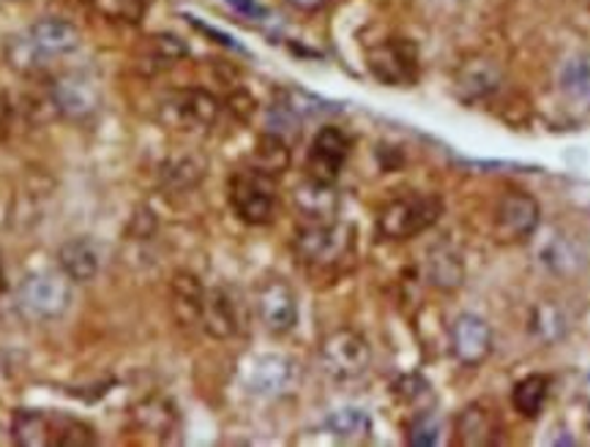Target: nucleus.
Segmentation results:
<instances>
[{"instance_id":"nucleus-1","label":"nucleus","mask_w":590,"mask_h":447,"mask_svg":"<svg viewBox=\"0 0 590 447\" xmlns=\"http://www.w3.org/2000/svg\"><path fill=\"white\" fill-rule=\"evenodd\" d=\"M443 214V203L432 194H410L388 203L377 216V232L388 240H408L427 232Z\"/></svg>"},{"instance_id":"nucleus-2","label":"nucleus","mask_w":590,"mask_h":447,"mask_svg":"<svg viewBox=\"0 0 590 447\" xmlns=\"http://www.w3.org/2000/svg\"><path fill=\"white\" fill-rule=\"evenodd\" d=\"M230 203L240 221L251 224V227H262V224L273 219V210H277L273 177L255 167L236 172L230 181Z\"/></svg>"},{"instance_id":"nucleus-3","label":"nucleus","mask_w":590,"mask_h":447,"mask_svg":"<svg viewBox=\"0 0 590 447\" xmlns=\"http://www.w3.org/2000/svg\"><path fill=\"white\" fill-rule=\"evenodd\" d=\"M369 344L355 330H336L320 344V363L336 382H355L369 369Z\"/></svg>"},{"instance_id":"nucleus-4","label":"nucleus","mask_w":590,"mask_h":447,"mask_svg":"<svg viewBox=\"0 0 590 447\" xmlns=\"http://www.w3.org/2000/svg\"><path fill=\"white\" fill-rule=\"evenodd\" d=\"M353 232L342 224H307L298 229L293 249L307 265H334L351 251Z\"/></svg>"},{"instance_id":"nucleus-5","label":"nucleus","mask_w":590,"mask_h":447,"mask_svg":"<svg viewBox=\"0 0 590 447\" xmlns=\"http://www.w3.org/2000/svg\"><path fill=\"white\" fill-rule=\"evenodd\" d=\"M219 101L208 90H178L162 105V123L175 131H205L219 120Z\"/></svg>"},{"instance_id":"nucleus-6","label":"nucleus","mask_w":590,"mask_h":447,"mask_svg":"<svg viewBox=\"0 0 590 447\" xmlns=\"http://www.w3.org/2000/svg\"><path fill=\"white\" fill-rule=\"evenodd\" d=\"M541 224V208L525 192H508L495 208V235L503 243H523Z\"/></svg>"},{"instance_id":"nucleus-7","label":"nucleus","mask_w":590,"mask_h":447,"mask_svg":"<svg viewBox=\"0 0 590 447\" xmlns=\"http://www.w3.org/2000/svg\"><path fill=\"white\" fill-rule=\"evenodd\" d=\"M372 77L391 88H408L418 77V53L408 39H391L369 53Z\"/></svg>"},{"instance_id":"nucleus-8","label":"nucleus","mask_w":590,"mask_h":447,"mask_svg":"<svg viewBox=\"0 0 590 447\" xmlns=\"http://www.w3.org/2000/svg\"><path fill=\"white\" fill-rule=\"evenodd\" d=\"M451 355L462 366H481L492 352V330L475 314H460L449 330Z\"/></svg>"},{"instance_id":"nucleus-9","label":"nucleus","mask_w":590,"mask_h":447,"mask_svg":"<svg viewBox=\"0 0 590 447\" xmlns=\"http://www.w3.org/2000/svg\"><path fill=\"white\" fill-rule=\"evenodd\" d=\"M347 153H351V142L340 129H334V126L320 129L312 140V148H309V177L334 183L345 167Z\"/></svg>"},{"instance_id":"nucleus-10","label":"nucleus","mask_w":590,"mask_h":447,"mask_svg":"<svg viewBox=\"0 0 590 447\" xmlns=\"http://www.w3.org/2000/svg\"><path fill=\"white\" fill-rule=\"evenodd\" d=\"M22 306L31 308L39 317H61L72 303V286L63 276L55 273H42V276H31L22 284Z\"/></svg>"},{"instance_id":"nucleus-11","label":"nucleus","mask_w":590,"mask_h":447,"mask_svg":"<svg viewBox=\"0 0 590 447\" xmlns=\"http://www.w3.org/2000/svg\"><path fill=\"white\" fill-rule=\"evenodd\" d=\"M257 314L271 334H290L298 323V303L293 290L285 281H268L257 292Z\"/></svg>"},{"instance_id":"nucleus-12","label":"nucleus","mask_w":590,"mask_h":447,"mask_svg":"<svg viewBox=\"0 0 590 447\" xmlns=\"http://www.w3.org/2000/svg\"><path fill=\"white\" fill-rule=\"evenodd\" d=\"M457 443L465 447H492L501 443L503 426L497 412L484 401H473L457 415Z\"/></svg>"},{"instance_id":"nucleus-13","label":"nucleus","mask_w":590,"mask_h":447,"mask_svg":"<svg viewBox=\"0 0 590 447\" xmlns=\"http://www.w3.org/2000/svg\"><path fill=\"white\" fill-rule=\"evenodd\" d=\"M296 366L293 360L279 358V355H262L249 366L246 382L255 393L260 395H279L293 388Z\"/></svg>"},{"instance_id":"nucleus-14","label":"nucleus","mask_w":590,"mask_h":447,"mask_svg":"<svg viewBox=\"0 0 590 447\" xmlns=\"http://www.w3.org/2000/svg\"><path fill=\"white\" fill-rule=\"evenodd\" d=\"M296 208L301 210V216H307L309 224H329L334 221L336 210H340V194H336L334 183L325 181H303L293 194Z\"/></svg>"},{"instance_id":"nucleus-15","label":"nucleus","mask_w":590,"mask_h":447,"mask_svg":"<svg viewBox=\"0 0 590 447\" xmlns=\"http://www.w3.org/2000/svg\"><path fill=\"white\" fill-rule=\"evenodd\" d=\"M28 42L42 55H66L79 47V31L72 22L58 20V17H44L31 25Z\"/></svg>"},{"instance_id":"nucleus-16","label":"nucleus","mask_w":590,"mask_h":447,"mask_svg":"<svg viewBox=\"0 0 590 447\" xmlns=\"http://www.w3.org/2000/svg\"><path fill=\"white\" fill-rule=\"evenodd\" d=\"M238 319V306L230 297L227 290H208L205 292V303H203V317H200V325L211 338H233L240 328Z\"/></svg>"},{"instance_id":"nucleus-17","label":"nucleus","mask_w":590,"mask_h":447,"mask_svg":"<svg viewBox=\"0 0 590 447\" xmlns=\"http://www.w3.org/2000/svg\"><path fill=\"white\" fill-rule=\"evenodd\" d=\"M53 105L68 118H85L96 110L99 96H96L94 85L85 83V79L63 77L53 85Z\"/></svg>"},{"instance_id":"nucleus-18","label":"nucleus","mask_w":590,"mask_h":447,"mask_svg":"<svg viewBox=\"0 0 590 447\" xmlns=\"http://www.w3.org/2000/svg\"><path fill=\"white\" fill-rule=\"evenodd\" d=\"M63 276L72 281H90L99 273V251L88 238H72L58 249Z\"/></svg>"},{"instance_id":"nucleus-19","label":"nucleus","mask_w":590,"mask_h":447,"mask_svg":"<svg viewBox=\"0 0 590 447\" xmlns=\"http://www.w3.org/2000/svg\"><path fill=\"white\" fill-rule=\"evenodd\" d=\"M11 439L22 447L55 445V417L39 410H17L11 421Z\"/></svg>"},{"instance_id":"nucleus-20","label":"nucleus","mask_w":590,"mask_h":447,"mask_svg":"<svg viewBox=\"0 0 590 447\" xmlns=\"http://www.w3.org/2000/svg\"><path fill=\"white\" fill-rule=\"evenodd\" d=\"M170 295H173V314L178 323H200V317H203L205 290L197 276H192V273H175L173 284H170Z\"/></svg>"},{"instance_id":"nucleus-21","label":"nucleus","mask_w":590,"mask_h":447,"mask_svg":"<svg viewBox=\"0 0 590 447\" xmlns=\"http://www.w3.org/2000/svg\"><path fill=\"white\" fill-rule=\"evenodd\" d=\"M427 279L438 290L454 292L465 281V265H462L460 254L446 243L432 246L427 254Z\"/></svg>"},{"instance_id":"nucleus-22","label":"nucleus","mask_w":590,"mask_h":447,"mask_svg":"<svg viewBox=\"0 0 590 447\" xmlns=\"http://www.w3.org/2000/svg\"><path fill=\"white\" fill-rule=\"evenodd\" d=\"M251 164H255V170L266 172V175H271V177L282 175V172L290 167L288 140L273 134V131H266V134L257 140L255 153H251Z\"/></svg>"},{"instance_id":"nucleus-23","label":"nucleus","mask_w":590,"mask_h":447,"mask_svg":"<svg viewBox=\"0 0 590 447\" xmlns=\"http://www.w3.org/2000/svg\"><path fill=\"white\" fill-rule=\"evenodd\" d=\"M137 423L142 432L159 434V437H170L178 426V412L168 399H148L137 406Z\"/></svg>"},{"instance_id":"nucleus-24","label":"nucleus","mask_w":590,"mask_h":447,"mask_svg":"<svg viewBox=\"0 0 590 447\" xmlns=\"http://www.w3.org/2000/svg\"><path fill=\"white\" fill-rule=\"evenodd\" d=\"M549 395V380L544 374H530L519 380L512 391L514 410L523 417H538Z\"/></svg>"},{"instance_id":"nucleus-25","label":"nucleus","mask_w":590,"mask_h":447,"mask_svg":"<svg viewBox=\"0 0 590 447\" xmlns=\"http://www.w3.org/2000/svg\"><path fill=\"white\" fill-rule=\"evenodd\" d=\"M205 177V162L200 156H178L164 164L162 186L170 192H186Z\"/></svg>"},{"instance_id":"nucleus-26","label":"nucleus","mask_w":590,"mask_h":447,"mask_svg":"<svg viewBox=\"0 0 590 447\" xmlns=\"http://www.w3.org/2000/svg\"><path fill=\"white\" fill-rule=\"evenodd\" d=\"M325 426H329V432L334 434L336 439H345V443L366 439V437H369V432H372L369 415H366L364 410H353V406L334 412V415H331L329 421H325Z\"/></svg>"},{"instance_id":"nucleus-27","label":"nucleus","mask_w":590,"mask_h":447,"mask_svg":"<svg viewBox=\"0 0 590 447\" xmlns=\"http://www.w3.org/2000/svg\"><path fill=\"white\" fill-rule=\"evenodd\" d=\"M90 6L110 20L131 22V25H137L146 14V0H90Z\"/></svg>"},{"instance_id":"nucleus-28","label":"nucleus","mask_w":590,"mask_h":447,"mask_svg":"<svg viewBox=\"0 0 590 447\" xmlns=\"http://www.w3.org/2000/svg\"><path fill=\"white\" fill-rule=\"evenodd\" d=\"M440 439V421L435 412H418L408 428V443L414 447H432Z\"/></svg>"},{"instance_id":"nucleus-29","label":"nucleus","mask_w":590,"mask_h":447,"mask_svg":"<svg viewBox=\"0 0 590 447\" xmlns=\"http://www.w3.org/2000/svg\"><path fill=\"white\" fill-rule=\"evenodd\" d=\"M94 432L88 426H83L79 421H72V417H55V445H94Z\"/></svg>"},{"instance_id":"nucleus-30","label":"nucleus","mask_w":590,"mask_h":447,"mask_svg":"<svg viewBox=\"0 0 590 447\" xmlns=\"http://www.w3.org/2000/svg\"><path fill=\"white\" fill-rule=\"evenodd\" d=\"M564 88L571 96H590V68L586 63H571L564 72Z\"/></svg>"},{"instance_id":"nucleus-31","label":"nucleus","mask_w":590,"mask_h":447,"mask_svg":"<svg viewBox=\"0 0 590 447\" xmlns=\"http://www.w3.org/2000/svg\"><path fill=\"white\" fill-rule=\"evenodd\" d=\"M394 393L399 395L403 401H410V404H416V401H421L423 395H429V385L421 380V377H403V380L394 385Z\"/></svg>"},{"instance_id":"nucleus-32","label":"nucleus","mask_w":590,"mask_h":447,"mask_svg":"<svg viewBox=\"0 0 590 447\" xmlns=\"http://www.w3.org/2000/svg\"><path fill=\"white\" fill-rule=\"evenodd\" d=\"M153 47H157L159 57H162L164 63H175L178 57H186V44L181 42L178 36H168V33H162V36L153 39Z\"/></svg>"},{"instance_id":"nucleus-33","label":"nucleus","mask_w":590,"mask_h":447,"mask_svg":"<svg viewBox=\"0 0 590 447\" xmlns=\"http://www.w3.org/2000/svg\"><path fill=\"white\" fill-rule=\"evenodd\" d=\"M225 3L230 6L236 14L246 17V20H260V17H266V6H262L260 0H225Z\"/></svg>"},{"instance_id":"nucleus-34","label":"nucleus","mask_w":590,"mask_h":447,"mask_svg":"<svg viewBox=\"0 0 590 447\" xmlns=\"http://www.w3.org/2000/svg\"><path fill=\"white\" fill-rule=\"evenodd\" d=\"M290 3L298 6V9H303V11H314V9H320L325 0H290Z\"/></svg>"},{"instance_id":"nucleus-35","label":"nucleus","mask_w":590,"mask_h":447,"mask_svg":"<svg viewBox=\"0 0 590 447\" xmlns=\"http://www.w3.org/2000/svg\"><path fill=\"white\" fill-rule=\"evenodd\" d=\"M6 290V276H3V268H0V292Z\"/></svg>"}]
</instances>
